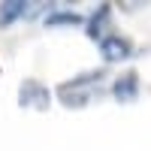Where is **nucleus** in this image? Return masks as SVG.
Returning <instances> with one entry per match:
<instances>
[{"label":"nucleus","mask_w":151,"mask_h":151,"mask_svg":"<svg viewBox=\"0 0 151 151\" xmlns=\"http://www.w3.org/2000/svg\"><path fill=\"white\" fill-rule=\"evenodd\" d=\"M103 82V70H94V73H82V76H73L70 82H64L58 88V94H60V103L64 106H85V103H91L94 94H97V85Z\"/></svg>","instance_id":"nucleus-1"},{"label":"nucleus","mask_w":151,"mask_h":151,"mask_svg":"<svg viewBox=\"0 0 151 151\" xmlns=\"http://www.w3.org/2000/svg\"><path fill=\"white\" fill-rule=\"evenodd\" d=\"M52 103V94H48V88L36 79H24L18 85V106L21 109H48Z\"/></svg>","instance_id":"nucleus-2"},{"label":"nucleus","mask_w":151,"mask_h":151,"mask_svg":"<svg viewBox=\"0 0 151 151\" xmlns=\"http://www.w3.org/2000/svg\"><path fill=\"white\" fill-rule=\"evenodd\" d=\"M100 55H103L106 64H115V60H124V58L133 55V42L121 33H109L100 40Z\"/></svg>","instance_id":"nucleus-3"},{"label":"nucleus","mask_w":151,"mask_h":151,"mask_svg":"<svg viewBox=\"0 0 151 151\" xmlns=\"http://www.w3.org/2000/svg\"><path fill=\"white\" fill-rule=\"evenodd\" d=\"M112 94H115L118 103H133V100L139 97V76H136V73L118 76L115 85H112Z\"/></svg>","instance_id":"nucleus-4"},{"label":"nucleus","mask_w":151,"mask_h":151,"mask_svg":"<svg viewBox=\"0 0 151 151\" xmlns=\"http://www.w3.org/2000/svg\"><path fill=\"white\" fill-rule=\"evenodd\" d=\"M27 12H30V6L24 0H6V3H0V27H9L12 21L24 18Z\"/></svg>","instance_id":"nucleus-5"},{"label":"nucleus","mask_w":151,"mask_h":151,"mask_svg":"<svg viewBox=\"0 0 151 151\" xmlns=\"http://www.w3.org/2000/svg\"><path fill=\"white\" fill-rule=\"evenodd\" d=\"M85 18L79 12H70V9H58V12H48L45 15V27H76L82 24Z\"/></svg>","instance_id":"nucleus-6"},{"label":"nucleus","mask_w":151,"mask_h":151,"mask_svg":"<svg viewBox=\"0 0 151 151\" xmlns=\"http://www.w3.org/2000/svg\"><path fill=\"white\" fill-rule=\"evenodd\" d=\"M109 6L103 3L100 6L94 15H91V21H88V36H91V40H103V30H106V21H109Z\"/></svg>","instance_id":"nucleus-7"}]
</instances>
